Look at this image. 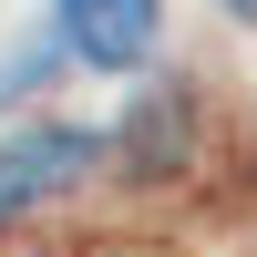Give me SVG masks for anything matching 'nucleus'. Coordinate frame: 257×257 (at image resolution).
<instances>
[{"label": "nucleus", "instance_id": "obj_1", "mask_svg": "<svg viewBox=\"0 0 257 257\" xmlns=\"http://www.w3.org/2000/svg\"><path fill=\"white\" fill-rule=\"evenodd\" d=\"M82 175H103V123H72V113L0 123V237L31 226L41 206H62Z\"/></svg>", "mask_w": 257, "mask_h": 257}, {"label": "nucleus", "instance_id": "obj_5", "mask_svg": "<svg viewBox=\"0 0 257 257\" xmlns=\"http://www.w3.org/2000/svg\"><path fill=\"white\" fill-rule=\"evenodd\" d=\"M216 11H226V21H237V31H257V0H216Z\"/></svg>", "mask_w": 257, "mask_h": 257}, {"label": "nucleus", "instance_id": "obj_3", "mask_svg": "<svg viewBox=\"0 0 257 257\" xmlns=\"http://www.w3.org/2000/svg\"><path fill=\"white\" fill-rule=\"evenodd\" d=\"M52 31L82 72L144 82V62L165 52V0H52Z\"/></svg>", "mask_w": 257, "mask_h": 257}, {"label": "nucleus", "instance_id": "obj_4", "mask_svg": "<svg viewBox=\"0 0 257 257\" xmlns=\"http://www.w3.org/2000/svg\"><path fill=\"white\" fill-rule=\"evenodd\" d=\"M72 72V52H62V31L52 21H31V31H11L0 41V113H21V103H41L52 82Z\"/></svg>", "mask_w": 257, "mask_h": 257}, {"label": "nucleus", "instance_id": "obj_2", "mask_svg": "<svg viewBox=\"0 0 257 257\" xmlns=\"http://www.w3.org/2000/svg\"><path fill=\"white\" fill-rule=\"evenodd\" d=\"M196 155H206V93H196L185 72L134 82L123 123H103V165H123L134 185H175Z\"/></svg>", "mask_w": 257, "mask_h": 257}]
</instances>
